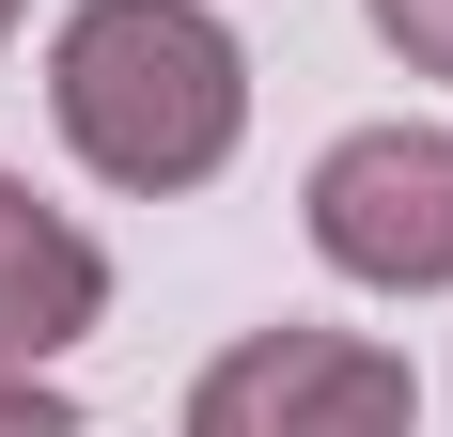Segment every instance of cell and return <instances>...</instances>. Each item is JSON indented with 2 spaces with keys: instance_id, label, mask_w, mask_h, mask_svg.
Returning a JSON list of instances; mask_svg holds the SVG:
<instances>
[{
  "instance_id": "5b68a950",
  "label": "cell",
  "mask_w": 453,
  "mask_h": 437,
  "mask_svg": "<svg viewBox=\"0 0 453 437\" xmlns=\"http://www.w3.org/2000/svg\"><path fill=\"white\" fill-rule=\"evenodd\" d=\"M375 32H391V63L407 79H453V0H360Z\"/></svg>"
},
{
  "instance_id": "277c9868",
  "label": "cell",
  "mask_w": 453,
  "mask_h": 437,
  "mask_svg": "<svg viewBox=\"0 0 453 437\" xmlns=\"http://www.w3.org/2000/svg\"><path fill=\"white\" fill-rule=\"evenodd\" d=\"M94 312H110V250H94L63 203H32V188L0 172V359H16V375H47Z\"/></svg>"
},
{
  "instance_id": "52a82bcc",
  "label": "cell",
  "mask_w": 453,
  "mask_h": 437,
  "mask_svg": "<svg viewBox=\"0 0 453 437\" xmlns=\"http://www.w3.org/2000/svg\"><path fill=\"white\" fill-rule=\"evenodd\" d=\"M0 47H16V0H0Z\"/></svg>"
},
{
  "instance_id": "3957f363",
  "label": "cell",
  "mask_w": 453,
  "mask_h": 437,
  "mask_svg": "<svg viewBox=\"0 0 453 437\" xmlns=\"http://www.w3.org/2000/svg\"><path fill=\"white\" fill-rule=\"evenodd\" d=\"M297 218L375 297H453V126H344L297 188Z\"/></svg>"
},
{
  "instance_id": "6da1fadb",
  "label": "cell",
  "mask_w": 453,
  "mask_h": 437,
  "mask_svg": "<svg viewBox=\"0 0 453 437\" xmlns=\"http://www.w3.org/2000/svg\"><path fill=\"white\" fill-rule=\"evenodd\" d=\"M47 126H63V157L94 188H126V203L219 188L234 141H250V47L203 0H79L47 32Z\"/></svg>"
},
{
  "instance_id": "7a4b0ae2",
  "label": "cell",
  "mask_w": 453,
  "mask_h": 437,
  "mask_svg": "<svg viewBox=\"0 0 453 437\" xmlns=\"http://www.w3.org/2000/svg\"><path fill=\"white\" fill-rule=\"evenodd\" d=\"M173 437H422V375L375 328H250L188 375Z\"/></svg>"
},
{
  "instance_id": "8992f818",
  "label": "cell",
  "mask_w": 453,
  "mask_h": 437,
  "mask_svg": "<svg viewBox=\"0 0 453 437\" xmlns=\"http://www.w3.org/2000/svg\"><path fill=\"white\" fill-rule=\"evenodd\" d=\"M0 437H79V406L47 391V375H16V359H0Z\"/></svg>"
}]
</instances>
